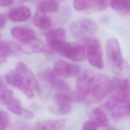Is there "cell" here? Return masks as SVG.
Wrapping results in <instances>:
<instances>
[{"label":"cell","instance_id":"obj_1","mask_svg":"<svg viewBox=\"0 0 130 130\" xmlns=\"http://www.w3.org/2000/svg\"><path fill=\"white\" fill-rule=\"evenodd\" d=\"M110 81L108 77L104 74L92 75L84 100L85 102L88 104H95L102 101L109 94Z\"/></svg>","mask_w":130,"mask_h":130},{"label":"cell","instance_id":"obj_2","mask_svg":"<svg viewBox=\"0 0 130 130\" xmlns=\"http://www.w3.org/2000/svg\"><path fill=\"white\" fill-rule=\"evenodd\" d=\"M79 42L85 48L86 57L90 64L99 69H103L104 62L99 40L89 36L79 40Z\"/></svg>","mask_w":130,"mask_h":130},{"label":"cell","instance_id":"obj_3","mask_svg":"<svg viewBox=\"0 0 130 130\" xmlns=\"http://www.w3.org/2000/svg\"><path fill=\"white\" fill-rule=\"evenodd\" d=\"M98 28L96 23L92 19L81 17L71 24L69 30L71 35L79 41L96 32Z\"/></svg>","mask_w":130,"mask_h":130},{"label":"cell","instance_id":"obj_4","mask_svg":"<svg viewBox=\"0 0 130 130\" xmlns=\"http://www.w3.org/2000/svg\"><path fill=\"white\" fill-rule=\"evenodd\" d=\"M130 96V76L121 80L119 88L112 94L106 103L108 109H114L126 101Z\"/></svg>","mask_w":130,"mask_h":130},{"label":"cell","instance_id":"obj_5","mask_svg":"<svg viewBox=\"0 0 130 130\" xmlns=\"http://www.w3.org/2000/svg\"><path fill=\"white\" fill-rule=\"evenodd\" d=\"M107 56L112 65L119 71L123 67V56L118 41L115 39L108 40L106 43Z\"/></svg>","mask_w":130,"mask_h":130},{"label":"cell","instance_id":"obj_6","mask_svg":"<svg viewBox=\"0 0 130 130\" xmlns=\"http://www.w3.org/2000/svg\"><path fill=\"white\" fill-rule=\"evenodd\" d=\"M15 72L19 76L25 87L34 91L39 90V85L32 72L22 62L17 63Z\"/></svg>","mask_w":130,"mask_h":130},{"label":"cell","instance_id":"obj_7","mask_svg":"<svg viewBox=\"0 0 130 130\" xmlns=\"http://www.w3.org/2000/svg\"><path fill=\"white\" fill-rule=\"evenodd\" d=\"M43 79L49 85L57 92V93L66 94L69 92L70 85L62 80L59 79L52 69H46L42 74Z\"/></svg>","mask_w":130,"mask_h":130},{"label":"cell","instance_id":"obj_8","mask_svg":"<svg viewBox=\"0 0 130 130\" xmlns=\"http://www.w3.org/2000/svg\"><path fill=\"white\" fill-rule=\"evenodd\" d=\"M54 73L58 77L70 78L79 74L80 67L77 64L69 63L62 59H57L53 63Z\"/></svg>","mask_w":130,"mask_h":130},{"label":"cell","instance_id":"obj_9","mask_svg":"<svg viewBox=\"0 0 130 130\" xmlns=\"http://www.w3.org/2000/svg\"><path fill=\"white\" fill-rule=\"evenodd\" d=\"M11 34L14 38L21 43H28L37 40L35 31L26 26H14L11 28Z\"/></svg>","mask_w":130,"mask_h":130},{"label":"cell","instance_id":"obj_10","mask_svg":"<svg viewBox=\"0 0 130 130\" xmlns=\"http://www.w3.org/2000/svg\"><path fill=\"white\" fill-rule=\"evenodd\" d=\"M5 78L7 84L21 90L28 98L34 97V91L25 87L19 76L15 71L5 75Z\"/></svg>","mask_w":130,"mask_h":130},{"label":"cell","instance_id":"obj_11","mask_svg":"<svg viewBox=\"0 0 130 130\" xmlns=\"http://www.w3.org/2000/svg\"><path fill=\"white\" fill-rule=\"evenodd\" d=\"M6 106L10 112L24 119H30L34 117L33 113L22 108L20 101L16 98H12L6 104Z\"/></svg>","mask_w":130,"mask_h":130},{"label":"cell","instance_id":"obj_12","mask_svg":"<svg viewBox=\"0 0 130 130\" xmlns=\"http://www.w3.org/2000/svg\"><path fill=\"white\" fill-rule=\"evenodd\" d=\"M31 15L30 9L26 6H20L12 9L9 12V18L14 22H22L27 20Z\"/></svg>","mask_w":130,"mask_h":130},{"label":"cell","instance_id":"obj_13","mask_svg":"<svg viewBox=\"0 0 130 130\" xmlns=\"http://www.w3.org/2000/svg\"><path fill=\"white\" fill-rule=\"evenodd\" d=\"M54 99L57 106L55 108L57 114H66L71 111V102L67 94L57 93L54 95Z\"/></svg>","mask_w":130,"mask_h":130},{"label":"cell","instance_id":"obj_14","mask_svg":"<svg viewBox=\"0 0 130 130\" xmlns=\"http://www.w3.org/2000/svg\"><path fill=\"white\" fill-rule=\"evenodd\" d=\"M19 49L21 51L27 53L49 51V48L42 41L38 39L28 43H21Z\"/></svg>","mask_w":130,"mask_h":130},{"label":"cell","instance_id":"obj_15","mask_svg":"<svg viewBox=\"0 0 130 130\" xmlns=\"http://www.w3.org/2000/svg\"><path fill=\"white\" fill-rule=\"evenodd\" d=\"M47 42L50 49L63 57H67L72 44L59 40H51L47 41Z\"/></svg>","mask_w":130,"mask_h":130},{"label":"cell","instance_id":"obj_16","mask_svg":"<svg viewBox=\"0 0 130 130\" xmlns=\"http://www.w3.org/2000/svg\"><path fill=\"white\" fill-rule=\"evenodd\" d=\"M91 76L92 75L88 71H85L78 77L77 80L75 91L80 94L84 100L87 95L88 85Z\"/></svg>","mask_w":130,"mask_h":130},{"label":"cell","instance_id":"obj_17","mask_svg":"<svg viewBox=\"0 0 130 130\" xmlns=\"http://www.w3.org/2000/svg\"><path fill=\"white\" fill-rule=\"evenodd\" d=\"M71 61H82L86 58V50L81 44H72V46L67 56Z\"/></svg>","mask_w":130,"mask_h":130},{"label":"cell","instance_id":"obj_18","mask_svg":"<svg viewBox=\"0 0 130 130\" xmlns=\"http://www.w3.org/2000/svg\"><path fill=\"white\" fill-rule=\"evenodd\" d=\"M33 23L36 27L42 30L50 29L52 26L51 19L45 13L38 10L34 16Z\"/></svg>","mask_w":130,"mask_h":130},{"label":"cell","instance_id":"obj_19","mask_svg":"<svg viewBox=\"0 0 130 130\" xmlns=\"http://www.w3.org/2000/svg\"><path fill=\"white\" fill-rule=\"evenodd\" d=\"M91 121H92L98 126L106 127L109 124V120L105 113L100 109L94 108L91 113Z\"/></svg>","mask_w":130,"mask_h":130},{"label":"cell","instance_id":"obj_20","mask_svg":"<svg viewBox=\"0 0 130 130\" xmlns=\"http://www.w3.org/2000/svg\"><path fill=\"white\" fill-rule=\"evenodd\" d=\"M112 115L116 120H119L126 116L130 115V97L112 111Z\"/></svg>","mask_w":130,"mask_h":130},{"label":"cell","instance_id":"obj_21","mask_svg":"<svg viewBox=\"0 0 130 130\" xmlns=\"http://www.w3.org/2000/svg\"><path fill=\"white\" fill-rule=\"evenodd\" d=\"M109 5L115 11L123 15L130 14V0H118L110 2Z\"/></svg>","mask_w":130,"mask_h":130},{"label":"cell","instance_id":"obj_22","mask_svg":"<svg viewBox=\"0 0 130 130\" xmlns=\"http://www.w3.org/2000/svg\"><path fill=\"white\" fill-rule=\"evenodd\" d=\"M13 98V93L7 87V82L5 76H0V102L5 105Z\"/></svg>","mask_w":130,"mask_h":130},{"label":"cell","instance_id":"obj_23","mask_svg":"<svg viewBox=\"0 0 130 130\" xmlns=\"http://www.w3.org/2000/svg\"><path fill=\"white\" fill-rule=\"evenodd\" d=\"M58 9V4L54 1H44L40 2L38 4V11L42 13L56 12Z\"/></svg>","mask_w":130,"mask_h":130},{"label":"cell","instance_id":"obj_24","mask_svg":"<svg viewBox=\"0 0 130 130\" xmlns=\"http://www.w3.org/2000/svg\"><path fill=\"white\" fill-rule=\"evenodd\" d=\"M110 2L100 0H86V10L94 11H101L106 9Z\"/></svg>","mask_w":130,"mask_h":130},{"label":"cell","instance_id":"obj_25","mask_svg":"<svg viewBox=\"0 0 130 130\" xmlns=\"http://www.w3.org/2000/svg\"><path fill=\"white\" fill-rule=\"evenodd\" d=\"M66 31L63 28H54L49 30L46 34L47 41L51 40H59L65 41Z\"/></svg>","mask_w":130,"mask_h":130},{"label":"cell","instance_id":"obj_26","mask_svg":"<svg viewBox=\"0 0 130 130\" xmlns=\"http://www.w3.org/2000/svg\"><path fill=\"white\" fill-rule=\"evenodd\" d=\"M66 120L63 119L47 120L43 122L48 130H60L66 125Z\"/></svg>","mask_w":130,"mask_h":130},{"label":"cell","instance_id":"obj_27","mask_svg":"<svg viewBox=\"0 0 130 130\" xmlns=\"http://www.w3.org/2000/svg\"><path fill=\"white\" fill-rule=\"evenodd\" d=\"M10 52L9 45L5 42H0V65L6 61Z\"/></svg>","mask_w":130,"mask_h":130},{"label":"cell","instance_id":"obj_28","mask_svg":"<svg viewBox=\"0 0 130 130\" xmlns=\"http://www.w3.org/2000/svg\"><path fill=\"white\" fill-rule=\"evenodd\" d=\"M10 123L9 114L5 111H0V130L5 129Z\"/></svg>","mask_w":130,"mask_h":130},{"label":"cell","instance_id":"obj_29","mask_svg":"<svg viewBox=\"0 0 130 130\" xmlns=\"http://www.w3.org/2000/svg\"><path fill=\"white\" fill-rule=\"evenodd\" d=\"M74 8L77 11L86 10V0H76L73 3Z\"/></svg>","mask_w":130,"mask_h":130},{"label":"cell","instance_id":"obj_30","mask_svg":"<svg viewBox=\"0 0 130 130\" xmlns=\"http://www.w3.org/2000/svg\"><path fill=\"white\" fill-rule=\"evenodd\" d=\"M11 130H31L30 128L24 123L19 122L13 124L11 128Z\"/></svg>","mask_w":130,"mask_h":130},{"label":"cell","instance_id":"obj_31","mask_svg":"<svg viewBox=\"0 0 130 130\" xmlns=\"http://www.w3.org/2000/svg\"><path fill=\"white\" fill-rule=\"evenodd\" d=\"M98 126L91 120L85 122L82 127V130H97Z\"/></svg>","mask_w":130,"mask_h":130},{"label":"cell","instance_id":"obj_32","mask_svg":"<svg viewBox=\"0 0 130 130\" xmlns=\"http://www.w3.org/2000/svg\"><path fill=\"white\" fill-rule=\"evenodd\" d=\"M7 20V15L5 14L0 13V29H2L5 26Z\"/></svg>","mask_w":130,"mask_h":130},{"label":"cell","instance_id":"obj_33","mask_svg":"<svg viewBox=\"0 0 130 130\" xmlns=\"http://www.w3.org/2000/svg\"><path fill=\"white\" fill-rule=\"evenodd\" d=\"M33 130H48L43 123L37 122L33 127Z\"/></svg>","mask_w":130,"mask_h":130},{"label":"cell","instance_id":"obj_34","mask_svg":"<svg viewBox=\"0 0 130 130\" xmlns=\"http://www.w3.org/2000/svg\"><path fill=\"white\" fill-rule=\"evenodd\" d=\"M14 1H1L0 0V7H9L14 3Z\"/></svg>","mask_w":130,"mask_h":130},{"label":"cell","instance_id":"obj_35","mask_svg":"<svg viewBox=\"0 0 130 130\" xmlns=\"http://www.w3.org/2000/svg\"><path fill=\"white\" fill-rule=\"evenodd\" d=\"M107 130H116L114 128H112V127H111V128H108V129H107Z\"/></svg>","mask_w":130,"mask_h":130}]
</instances>
